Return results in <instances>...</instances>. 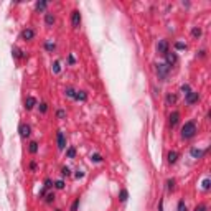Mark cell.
Masks as SVG:
<instances>
[{"instance_id": "9c48e42d", "label": "cell", "mask_w": 211, "mask_h": 211, "mask_svg": "<svg viewBox=\"0 0 211 211\" xmlns=\"http://www.w3.org/2000/svg\"><path fill=\"white\" fill-rule=\"evenodd\" d=\"M33 36H35V32H33L32 28H26V30L22 32V38L23 40H32Z\"/></svg>"}, {"instance_id": "8d00e7d4", "label": "cell", "mask_w": 211, "mask_h": 211, "mask_svg": "<svg viewBox=\"0 0 211 211\" xmlns=\"http://www.w3.org/2000/svg\"><path fill=\"white\" fill-rule=\"evenodd\" d=\"M53 200H54V195H48V196H46V201H48V203H51Z\"/></svg>"}, {"instance_id": "277c9868", "label": "cell", "mask_w": 211, "mask_h": 211, "mask_svg": "<svg viewBox=\"0 0 211 211\" xmlns=\"http://www.w3.org/2000/svg\"><path fill=\"white\" fill-rule=\"evenodd\" d=\"M198 97H200V96H198V92H195V91H190L188 94H186V97H185V101H186V104H188V106H191V104H195V102L198 101Z\"/></svg>"}, {"instance_id": "4dcf8cb0", "label": "cell", "mask_w": 211, "mask_h": 211, "mask_svg": "<svg viewBox=\"0 0 211 211\" xmlns=\"http://www.w3.org/2000/svg\"><path fill=\"white\" fill-rule=\"evenodd\" d=\"M61 173H63L65 177H68V175H69L71 171H69V168H68V167H63V170H61Z\"/></svg>"}, {"instance_id": "cb8c5ba5", "label": "cell", "mask_w": 211, "mask_h": 211, "mask_svg": "<svg viewBox=\"0 0 211 211\" xmlns=\"http://www.w3.org/2000/svg\"><path fill=\"white\" fill-rule=\"evenodd\" d=\"M54 186H56L58 190H63V188H65V181H63V180H58V181L54 183Z\"/></svg>"}, {"instance_id": "ac0fdd59", "label": "cell", "mask_w": 211, "mask_h": 211, "mask_svg": "<svg viewBox=\"0 0 211 211\" xmlns=\"http://www.w3.org/2000/svg\"><path fill=\"white\" fill-rule=\"evenodd\" d=\"M167 102H168V104H175V102H177V96H175V94H168V96H167Z\"/></svg>"}, {"instance_id": "9a60e30c", "label": "cell", "mask_w": 211, "mask_h": 211, "mask_svg": "<svg viewBox=\"0 0 211 211\" xmlns=\"http://www.w3.org/2000/svg\"><path fill=\"white\" fill-rule=\"evenodd\" d=\"M46 5H48V3H46L45 0H41V2H36L35 8H36V12H43V10L46 8Z\"/></svg>"}, {"instance_id": "f1b7e54d", "label": "cell", "mask_w": 211, "mask_h": 211, "mask_svg": "<svg viewBox=\"0 0 211 211\" xmlns=\"http://www.w3.org/2000/svg\"><path fill=\"white\" fill-rule=\"evenodd\" d=\"M181 91H183L185 96H186V94L190 92V86H188V84H183V86H181Z\"/></svg>"}, {"instance_id": "e0dca14e", "label": "cell", "mask_w": 211, "mask_h": 211, "mask_svg": "<svg viewBox=\"0 0 211 211\" xmlns=\"http://www.w3.org/2000/svg\"><path fill=\"white\" fill-rule=\"evenodd\" d=\"M191 35H193V38H200V36H201V28H193V30H191Z\"/></svg>"}, {"instance_id": "d6a6232c", "label": "cell", "mask_w": 211, "mask_h": 211, "mask_svg": "<svg viewBox=\"0 0 211 211\" xmlns=\"http://www.w3.org/2000/svg\"><path fill=\"white\" fill-rule=\"evenodd\" d=\"M20 50H17V48H15V50H13V56H15V58H22V54H20Z\"/></svg>"}, {"instance_id": "8992f818", "label": "cell", "mask_w": 211, "mask_h": 211, "mask_svg": "<svg viewBox=\"0 0 211 211\" xmlns=\"http://www.w3.org/2000/svg\"><path fill=\"white\" fill-rule=\"evenodd\" d=\"M165 59H167V61H165V65L170 66V68H171V66L177 63V59H178V58H177V54H175V53H170V51H168L167 54H165Z\"/></svg>"}, {"instance_id": "f35d334b", "label": "cell", "mask_w": 211, "mask_h": 211, "mask_svg": "<svg viewBox=\"0 0 211 211\" xmlns=\"http://www.w3.org/2000/svg\"><path fill=\"white\" fill-rule=\"evenodd\" d=\"M81 177H84V173H83V171H79V170H78V173H76V178H81Z\"/></svg>"}, {"instance_id": "2e32d148", "label": "cell", "mask_w": 211, "mask_h": 211, "mask_svg": "<svg viewBox=\"0 0 211 211\" xmlns=\"http://www.w3.org/2000/svg\"><path fill=\"white\" fill-rule=\"evenodd\" d=\"M178 160V153L177 152H168V163H175Z\"/></svg>"}, {"instance_id": "603a6c76", "label": "cell", "mask_w": 211, "mask_h": 211, "mask_svg": "<svg viewBox=\"0 0 211 211\" xmlns=\"http://www.w3.org/2000/svg\"><path fill=\"white\" fill-rule=\"evenodd\" d=\"M178 211H188V210H186V204H185L183 200H181V201L178 203Z\"/></svg>"}, {"instance_id": "7c38bea8", "label": "cell", "mask_w": 211, "mask_h": 211, "mask_svg": "<svg viewBox=\"0 0 211 211\" xmlns=\"http://www.w3.org/2000/svg\"><path fill=\"white\" fill-rule=\"evenodd\" d=\"M45 23L48 26H53V23H54V15L53 13H46L45 15Z\"/></svg>"}, {"instance_id": "44dd1931", "label": "cell", "mask_w": 211, "mask_h": 211, "mask_svg": "<svg viewBox=\"0 0 211 211\" xmlns=\"http://www.w3.org/2000/svg\"><path fill=\"white\" fill-rule=\"evenodd\" d=\"M45 48L48 50V51H53V50L56 48V45H54V43H51V41H48V43H45Z\"/></svg>"}, {"instance_id": "52a82bcc", "label": "cell", "mask_w": 211, "mask_h": 211, "mask_svg": "<svg viewBox=\"0 0 211 211\" xmlns=\"http://www.w3.org/2000/svg\"><path fill=\"white\" fill-rule=\"evenodd\" d=\"M71 23H73V26H76V28H78V26H79V23H81V13H79L78 10H74V12H73Z\"/></svg>"}, {"instance_id": "ab89813d", "label": "cell", "mask_w": 211, "mask_h": 211, "mask_svg": "<svg viewBox=\"0 0 211 211\" xmlns=\"http://www.w3.org/2000/svg\"><path fill=\"white\" fill-rule=\"evenodd\" d=\"M30 168H32V170H35V168H36V163H35V162H32V165H30Z\"/></svg>"}, {"instance_id": "8fae6325", "label": "cell", "mask_w": 211, "mask_h": 211, "mask_svg": "<svg viewBox=\"0 0 211 211\" xmlns=\"http://www.w3.org/2000/svg\"><path fill=\"white\" fill-rule=\"evenodd\" d=\"M178 120H180V114H178V112H173V114L170 116V125L171 127H175V125L178 124Z\"/></svg>"}, {"instance_id": "7402d4cb", "label": "cell", "mask_w": 211, "mask_h": 211, "mask_svg": "<svg viewBox=\"0 0 211 211\" xmlns=\"http://www.w3.org/2000/svg\"><path fill=\"white\" fill-rule=\"evenodd\" d=\"M36 150H38V144H36V142H32V144H30V152H32V153H36Z\"/></svg>"}, {"instance_id": "484cf974", "label": "cell", "mask_w": 211, "mask_h": 211, "mask_svg": "<svg viewBox=\"0 0 211 211\" xmlns=\"http://www.w3.org/2000/svg\"><path fill=\"white\" fill-rule=\"evenodd\" d=\"M74 155H76V150L74 149H68V158H74Z\"/></svg>"}, {"instance_id": "ffe728a7", "label": "cell", "mask_w": 211, "mask_h": 211, "mask_svg": "<svg viewBox=\"0 0 211 211\" xmlns=\"http://www.w3.org/2000/svg\"><path fill=\"white\" fill-rule=\"evenodd\" d=\"M127 196H129L127 190H122V191H120V195H119V198H120V201H122V203H124V201H127Z\"/></svg>"}, {"instance_id": "83f0119b", "label": "cell", "mask_w": 211, "mask_h": 211, "mask_svg": "<svg viewBox=\"0 0 211 211\" xmlns=\"http://www.w3.org/2000/svg\"><path fill=\"white\" fill-rule=\"evenodd\" d=\"M175 48H177V50H185V48H186V45L178 41V43H175Z\"/></svg>"}, {"instance_id": "d4e9b609", "label": "cell", "mask_w": 211, "mask_h": 211, "mask_svg": "<svg viewBox=\"0 0 211 211\" xmlns=\"http://www.w3.org/2000/svg\"><path fill=\"white\" fill-rule=\"evenodd\" d=\"M59 71H61V68H59V63L56 61V63L53 65V73H54V74H58Z\"/></svg>"}, {"instance_id": "3957f363", "label": "cell", "mask_w": 211, "mask_h": 211, "mask_svg": "<svg viewBox=\"0 0 211 211\" xmlns=\"http://www.w3.org/2000/svg\"><path fill=\"white\" fill-rule=\"evenodd\" d=\"M157 51L160 53V54H167V53H168V41H167V40H160V41H158Z\"/></svg>"}, {"instance_id": "4316f807", "label": "cell", "mask_w": 211, "mask_h": 211, "mask_svg": "<svg viewBox=\"0 0 211 211\" xmlns=\"http://www.w3.org/2000/svg\"><path fill=\"white\" fill-rule=\"evenodd\" d=\"M210 178H204L203 180V190H208V188H210Z\"/></svg>"}, {"instance_id": "74e56055", "label": "cell", "mask_w": 211, "mask_h": 211, "mask_svg": "<svg viewBox=\"0 0 211 211\" xmlns=\"http://www.w3.org/2000/svg\"><path fill=\"white\" fill-rule=\"evenodd\" d=\"M65 116H66V112H65V111H58V117H59V119H63Z\"/></svg>"}, {"instance_id": "ba28073f", "label": "cell", "mask_w": 211, "mask_h": 211, "mask_svg": "<svg viewBox=\"0 0 211 211\" xmlns=\"http://www.w3.org/2000/svg\"><path fill=\"white\" fill-rule=\"evenodd\" d=\"M18 130H20V135H22V137H28L32 129H30V125H28V124H22L18 127Z\"/></svg>"}, {"instance_id": "7a4b0ae2", "label": "cell", "mask_w": 211, "mask_h": 211, "mask_svg": "<svg viewBox=\"0 0 211 211\" xmlns=\"http://www.w3.org/2000/svg\"><path fill=\"white\" fill-rule=\"evenodd\" d=\"M170 66H167L165 63H158L157 65V74H158V78L162 79V81H165V79L168 78V74H170Z\"/></svg>"}, {"instance_id": "5b68a950", "label": "cell", "mask_w": 211, "mask_h": 211, "mask_svg": "<svg viewBox=\"0 0 211 211\" xmlns=\"http://www.w3.org/2000/svg\"><path fill=\"white\" fill-rule=\"evenodd\" d=\"M56 142H58V149L59 150H63L66 147V137H65V134L59 130L58 134H56Z\"/></svg>"}, {"instance_id": "e575fe53", "label": "cell", "mask_w": 211, "mask_h": 211, "mask_svg": "<svg viewBox=\"0 0 211 211\" xmlns=\"http://www.w3.org/2000/svg\"><path fill=\"white\" fill-rule=\"evenodd\" d=\"M46 109H48V106H46L45 102H43V104H40V111H41V112H46Z\"/></svg>"}, {"instance_id": "1f68e13d", "label": "cell", "mask_w": 211, "mask_h": 211, "mask_svg": "<svg viewBox=\"0 0 211 211\" xmlns=\"http://www.w3.org/2000/svg\"><path fill=\"white\" fill-rule=\"evenodd\" d=\"M78 206H79V198L76 200V201H74V203H73V208H71V211H76V210H78Z\"/></svg>"}, {"instance_id": "5bb4252c", "label": "cell", "mask_w": 211, "mask_h": 211, "mask_svg": "<svg viewBox=\"0 0 211 211\" xmlns=\"http://www.w3.org/2000/svg\"><path fill=\"white\" fill-rule=\"evenodd\" d=\"M74 99H76V101H86V99H87V94H86L84 91H76Z\"/></svg>"}, {"instance_id": "d590c367", "label": "cell", "mask_w": 211, "mask_h": 211, "mask_svg": "<svg viewBox=\"0 0 211 211\" xmlns=\"http://www.w3.org/2000/svg\"><path fill=\"white\" fill-rule=\"evenodd\" d=\"M173 185H175V180H168V190H173Z\"/></svg>"}, {"instance_id": "30bf717a", "label": "cell", "mask_w": 211, "mask_h": 211, "mask_svg": "<svg viewBox=\"0 0 211 211\" xmlns=\"http://www.w3.org/2000/svg\"><path fill=\"white\" fill-rule=\"evenodd\" d=\"M190 153H191V157L193 158H201L206 153V150H198V149H191L190 150Z\"/></svg>"}, {"instance_id": "836d02e7", "label": "cell", "mask_w": 211, "mask_h": 211, "mask_svg": "<svg viewBox=\"0 0 211 211\" xmlns=\"http://www.w3.org/2000/svg\"><path fill=\"white\" fill-rule=\"evenodd\" d=\"M195 211H206V206H204V204H200V206L195 208Z\"/></svg>"}, {"instance_id": "6da1fadb", "label": "cell", "mask_w": 211, "mask_h": 211, "mask_svg": "<svg viewBox=\"0 0 211 211\" xmlns=\"http://www.w3.org/2000/svg\"><path fill=\"white\" fill-rule=\"evenodd\" d=\"M195 134H196V124H195L193 120L185 122V125L181 127V137L183 138H191V137H195Z\"/></svg>"}, {"instance_id": "d6986e66", "label": "cell", "mask_w": 211, "mask_h": 211, "mask_svg": "<svg viewBox=\"0 0 211 211\" xmlns=\"http://www.w3.org/2000/svg\"><path fill=\"white\" fill-rule=\"evenodd\" d=\"M66 96H68V97H71V99H74V96H76V91H74L73 87H68V89H66Z\"/></svg>"}, {"instance_id": "f546056e", "label": "cell", "mask_w": 211, "mask_h": 211, "mask_svg": "<svg viewBox=\"0 0 211 211\" xmlns=\"http://www.w3.org/2000/svg\"><path fill=\"white\" fill-rule=\"evenodd\" d=\"M92 160H94V162H101V160H102V157H101V155H99V153H94V155H92Z\"/></svg>"}, {"instance_id": "4fadbf2b", "label": "cell", "mask_w": 211, "mask_h": 211, "mask_svg": "<svg viewBox=\"0 0 211 211\" xmlns=\"http://www.w3.org/2000/svg\"><path fill=\"white\" fill-rule=\"evenodd\" d=\"M35 104H36V99H35V97H26V101H25V107H26V109H33Z\"/></svg>"}]
</instances>
